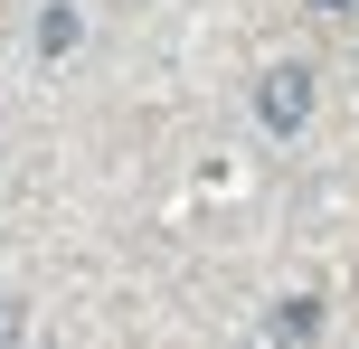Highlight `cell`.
<instances>
[{
  "label": "cell",
  "instance_id": "1",
  "mask_svg": "<svg viewBox=\"0 0 359 349\" xmlns=\"http://www.w3.org/2000/svg\"><path fill=\"white\" fill-rule=\"evenodd\" d=\"M255 113H265V132H303V113H312V76H303V66H265Z\"/></svg>",
  "mask_w": 359,
  "mask_h": 349
},
{
  "label": "cell",
  "instance_id": "2",
  "mask_svg": "<svg viewBox=\"0 0 359 349\" xmlns=\"http://www.w3.org/2000/svg\"><path fill=\"white\" fill-rule=\"evenodd\" d=\"M38 48H48V57L76 48V10H48V19H38Z\"/></svg>",
  "mask_w": 359,
  "mask_h": 349
},
{
  "label": "cell",
  "instance_id": "3",
  "mask_svg": "<svg viewBox=\"0 0 359 349\" xmlns=\"http://www.w3.org/2000/svg\"><path fill=\"white\" fill-rule=\"evenodd\" d=\"M29 340V312H19V302H0V349H19Z\"/></svg>",
  "mask_w": 359,
  "mask_h": 349
}]
</instances>
